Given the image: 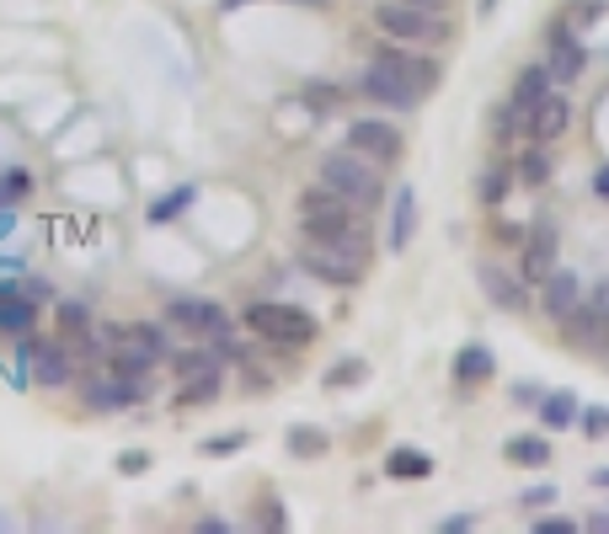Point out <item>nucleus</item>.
<instances>
[{
    "mask_svg": "<svg viewBox=\"0 0 609 534\" xmlns=\"http://www.w3.org/2000/svg\"><path fill=\"white\" fill-rule=\"evenodd\" d=\"M476 278H482V289H487V299L497 305V310H524V305H529V289H524V278L503 273L497 263H482V267H476Z\"/></svg>",
    "mask_w": 609,
    "mask_h": 534,
    "instance_id": "13",
    "label": "nucleus"
},
{
    "mask_svg": "<svg viewBox=\"0 0 609 534\" xmlns=\"http://www.w3.org/2000/svg\"><path fill=\"white\" fill-rule=\"evenodd\" d=\"M593 486H605V492H609V465H605V471H593Z\"/></svg>",
    "mask_w": 609,
    "mask_h": 534,
    "instance_id": "44",
    "label": "nucleus"
},
{
    "mask_svg": "<svg viewBox=\"0 0 609 534\" xmlns=\"http://www.w3.org/2000/svg\"><path fill=\"white\" fill-rule=\"evenodd\" d=\"M508 187H514V172H508V166H487V177H482V204H503Z\"/></svg>",
    "mask_w": 609,
    "mask_h": 534,
    "instance_id": "28",
    "label": "nucleus"
},
{
    "mask_svg": "<svg viewBox=\"0 0 609 534\" xmlns=\"http://www.w3.org/2000/svg\"><path fill=\"white\" fill-rule=\"evenodd\" d=\"M535 534H578V518H529Z\"/></svg>",
    "mask_w": 609,
    "mask_h": 534,
    "instance_id": "34",
    "label": "nucleus"
},
{
    "mask_svg": "<svg viewBox=\"0 0 609 534\" xmlns=\"http://www.w3.org/2000/svg\"><path fill=\"white\" fill-rule=\"evenodd\" d=\"M550 497H556L550 486H529V492H524V507H546Z\"/></svg>",
    "mask_w": 609,
    "mask_h": 534,
    "instance_id": "40",
    "label": "nucleus"
},
{
    "mask_svg": "<svg viewBox=\"0 0 609 534\" xmlns=\"http://www.w3.org/2000/svg\"><path fill=\"white\" fill-rule=\"evenodd\" d=\"M582 305H588V316H599V321L609 327V278H605V284H599V289H593L588 299H582Z\"/></svg>",
    "mask_w": 609,
    "mask_h": 534,
    "instance_id": "35",
    "label": "nucleus"
},
{
    "mask_svg": "<svg viewBox=\"0 0 609 534\" xmlns=\"http://www.w3.org/2000/svg\"><path fill=\"white\" fill-rule=\"evenodd\" d=\"M518 182H524V187H546V182H550V155L529 150V155L518 161Z\"/></svg>",
    "mask_w": 609,
    "mask_h": 534,
    "instance_id": "27",
    "label": "nucleus"
},
{
    "mask_svg": "<svg viewBox=\"0 0 609 534\" xmlns=\"http://www.w3.org/2000/svg\"><path fill=\"white\" fill-rule=\"evenodd\" d=\"M540 396H546V390L529 386V380H524V386H514V401H518V407H540Z\"/></svg>",
    "mask_w": 609,
    "mask_h": 534,
    "instance_id": "39",
    "label": "nucleus"
},
{
    "mask_svg": "<svg viewBox=\"0 0 609 534\" xmlns=\"http://www.w3.org/2000/svg\"><path fill=\"white\" fill-rule=\"evenodd\" d=\"M316 177L321 187H332L337 198H348L353 208H374L385 198V177H380V166L364 161L359 150H332V155H321V166H316Z\"/></svg>",
    "mask_w": 609,
    "mask_h": 534,
    "instance_id": "2",
    "label": "nucleus"
},
{
    "mask_svg": "<svg viewBox=\"0 0 609 534\" xmlns=\"http://www.w3.org/2000/svg\"><path fill=\"white\" fill-rule=\"evenodd\" d=\"M588 530H593V534H609V513H593V518H588Z\"/></svg>",
    "mask_w": 609,
    "mask_h": 534,
    "instance_id": "43",
    "label": "nucleus"
},
{
    "mask_svg": "<svg viewBox=\"0 0 609 534\" xmlns=\"http://www.w3.org/2000/svg\"><path fill=\"white\" fill-rule=\"evenodd\" d=\"M503 454H508V465H529V471H535V465H546L550 460V444L546 439H508Z\"/></svg>",
    "mask_w": 609,
    "mask_h": 534,
    "instance_id": "24",
    "label": "nucleus"
},
{
    "mask_svg": "<svg viewBox=\"0 0 609 534\" xmlns=\"http://www.w3.org/2000/svg\"><path fill=\"white\" fill-rule=\"evenodd\" d=\"M225 6H230V11H236V6H246V0H225Z\"/></svg>",
    "mask_w": 609,
    "mask_h": 534,
    "instance_id": "47",
    "label": "nucleus"
},
{
    "mask_svg": "<svg viewBox=\"0 0 609 534\" xmlns=\"http://www.w3.org/2000/svg\"><path fill=\"white\" fill-rule=\"evenodd\" d=\"M567 119H572V107H567V96H540L529 113H524V134L535 140V145H550V140H561L567 134Z\"/></svg>",
    "mask_w": 609,
    "mask_h": 534,
    "instance_id": "11",
    "label": "nucleus"
},
{
    "mask_svg": "<svg viewBox=\"0 0 609 534\" xmlns=\"http://www.w3.org/2000/svg\"><path fill=\"white\" fill-rule=\"evenodd\" d=\"M417 230V193L401 187L396 193V214H391V251H406V240Z\"/></svg>",
    "mask_w": 609,
    "mask_h": 534,
    "instance_id": "18",
    "label": "nucleus"
},
{
    "mask_svg": "<svg viewBox=\"0 0 609 534\" xmlns=\"http://www.w3.org/2000/svg\"><path fill=\"white\" fill-rule=\"evenodd\" d=\"M289 449H295L300 460H316V454H327V433H316V428H295V433H289Z\"/></svg>",
    "mask_w": 609,
    "mask_h": 534,
    "instance_id": "29",
    "label": "nucleus"
},
{
    "mask_svg": "<svg viewBox=\"0 0 609 534\" xmlns=\"http://www.w3.org/2000/svg\"><path fill=\"white\" fill-rule=\"evenodd\" d=\"M236 449H246V433H225V439H209V444H204V454H214V460H219V454H236Z\"/></svg>",
    "mask_w": 609,
    "mask_h": 534,
    "instance_id": "36",
    "label": "nucleus"
},
{
    "mask_svg": "<svg viewBox=\"0 0 609 534\" xmlns=\"http://www.w3.org/2000/svg\"><path fill=\"white\" fill-rule=\"evenodd\" d=\"M246 327L257 331L268 348H310V342H316V321L304 316L300 305L257 299V305H246Z\"/></svg>",
    "mask_w": 609,
    "mask_h": 534,
    "instance_id": "4",
    "label": "nucleus"
},
{
    "mask_svg": "<svg viewBox=\"0 0 609 534\" xmlns=\"http://www.w3.org/2000/svg\"><path fill=\"white\" fill-rule=\"evenodd\" d=\"M304 107L327 119V113H332V107H337V91H332V86H310V91H304Z\"/></svg>",
    "mask_w": 609,
    "mask_h": 534,
    "instance_id": "33",
    "label": "nucleus"
},
{
    "mask_svg": "<svg viewBox=\"0 0 609 534\" xmlns=\"http://www.w3.org/2000/svg\"><path fill=\"white\" fill-rule=\"evenodd\" d=\"M578 305H582L578 273H567V267H550L546 278H540V310H546L550 321H567Z\"/></svg>",
    "mask_w": 609,
    "mask_h": 534,
    "instance_id": "10",
    "label": "nucleus"
},
{
    "mask_svg": "<svg viewBox=\"0 0 609 534\" xmlns=\"http://www.w3.org/2000/svg\"><path fill=\"white\" fill-rule=\"evenodd\" d=\"M593 193H599V198H609V166H599V172H593Z\"/></svg>",
    "mask_w": 609,
    "mask_h": 534,
    "instance_id": "42",
    "label": "nucleus"
},
{
    "mask_svg": "<svg viewBox=\"0 0 609 534\" xmlns=\"http://www.w3.org/2000/svg\"><path fill=\"white\" fill-rule=\"evenodd\" d=\"M172 321L187 331H204V337H219V331H230V316H225V305H214V299H177L172 305Z\"/></svg>",
    "mask_w": 609,
    "mask_h": 534,
    "instance_id": "12",
    "label": "nucleus"
},
{
    "mask_svg": "<svg viewBox=\"0 0 609 534\" xmlns=\"http://www.w3.org/2000/svg\"><path fill=\"white\" fill-rule=\"evenodd\" d=\"M300 267L316 278V284H332V289H353V284L364 278V257L337 251V246H316V240H304Z\"/></svg>",
    "mask_w": 609,
    "mask_h": 534,
    "instance_id": "5",
    "label": "nucleus"
},
{
    "mask_svg": "<svg viewBox=\"0 0 609 534\" xmlns=\"http://www.w3.org/2000/svg\"><path fill=\"white\" fill-rule=\"evenodd\" d=\"M412 6H427V11H444V0H412Z\"/></svg>",
    "mask_w": 609,
    "mask_h": 534,
    "instance_id": "45",
    "label": "nucleus"
},
{
    "mask_svg": "<svg viewBox=\"0 0 609 534\" xmlns=\"http://www.w3.org/2000/svg\"><path fill=\"white\" fill-rule=\"evenodd\" d=\"M86 401H92L96 412H123V407H134V401H140V390H134V380L123 374V380H96Z\"/></svg>",
    "mask_w": 609,
    "mask_h": 534,
    "instance_id": "16",
    "label": "nucleus"
},
{
    "mask_svg": "<svg viewBox=\"0 0 609 534\" xmlns=\"http://www.w3.org/2000/svg\"><path fill=\"white\" fill-rule=\"evenodd\" d=\"M556 246H561V230H556V219L540 214L535 225H529V236H524V284H540L550 267H556Z\"/></svg>",
    "mask_w": 609,
    "mask_h": 534,
    "instance_id": "7",
    "label": "nucleus"
},
{
    "mask_svg": "<svg viewBox=\"0 0 609 534\" xmlns=\"http://www.w3.org/2000/svg\"><path fill=\"white\" fill-rule=\"evenodd\" d=\"M374 28L385 32L391 43H450V22L438 17V11H427V6H412V0H385V6H374Z\"/></svg>",
    "mask_w": 609,
    "mask_h": 534,
    "instance_id": "3",
    "label": "nucleus"
},
{
    "mask_svg": "<svg viewBox=\"0 0 609 534\" xmlns=\"http://www.w3.org/2000/svg\"><path fill=\"white\" fill-rule=\"evenodd\" d=\"M28 193H32V172L11 166V172H6V182H0V204H6V198H28Z\"/></svg>",
    "mask_w": 609,
    "mask_h": 534,
    "instance_id": "30",
    "label": "nucleus"
},
{
    "mask_svg": "<svg viewBox=\"0 0 609 534\" xmlns=\"http://www.w3.org/2000/svg\"><path fill=\"white\" fill-rule=\"evenodd\" d=\"M364 374H369L364 358H342V363H332V369H327V380H321V386H327V390H342V386H359Z\"/></svg>",
    "mask_w": 609,
    "mask_h": 534,
    "instance_id": "26",
    "label": "nucleus"
},
{
    "mask_svg": "<svg viewBox=\"0 0 609 534\" xmlns=\"http://www.w3.org/2000/svg\"><path fill=\"white\" fill-rule=\"evenodd\" d=\"M359 214L364 208H353L348 198H337L332 187H304L300 193V236L316 240V246H337V251H353V257H364L369 263V240L359 230Z\"/></svg>",
    "mask_w": 609,
    "mask_h": 534,
    "instance_id": "1",
    "label": "nucleus"
},
{
    "mask_svg": "<svg viewBox=\"0 0 609 534\" xmlns=\"http://www.w3.org/2000/svg\"><path fill=\"white\" fill-rule=\"evenodd\" d=\"M550 81H556V86H572V81H578L582 70H588V49H582V38L572 28H567V22H556V28H550Z\"/></svg>",
    "mask_w": 609,
    "mask_h": 534,
    "instance_id": "8",
    "label": "nucleus"
},
{
    "mask_svg": "<svg viewBox=\"0 0 609 534\" xmlns=\"http://www.w3.org/2000/svg\"><path fill=\"white\" fill-rule=\"evenodd\" d=\"M32 316H38V305L28 295H17V289H0V331H28Z\"/></svg>",
    "mask_w": 609,
    "mask_h": 534,
    "instance_id": "21",
    "label": "nucleus"
},
{
    "mask_svg": "<svg viewBox=\"0 0 609 534\" xmlns=\"http://www.w3.org/2000/svg\"><path fill=\"white\" fill-rule=\"evenodd\" d=\"M438 530H444V534H450V530H471V513H455V518H444V524H438Z\"/></svg>",
    "mask_w": 609,
    "mask_h": 534,
    "instance_id": "41",
    "label": "nucleus"
},
{
    "mask_svg": "<svg viewBox=\"0 0 609 534\" xmlns=\"http://www.w3.org/2000/svg\"><path fill=\"white\" fill-rule=\"evenodd\" d=\"M374 60H380V64H391L396 75H406V86L417 91V96H427V91L438 86V64L423 60V54H406V49H380Z\"/></svg>",
    "mask_w": 609,
    "mask_h": 534,
    "instance_id": "14",
    "label": "nucleus"
},
{
    "mask_svg": "<svg viewBox=\"0 0 609 534\" xmlns=\"http://www.w3.org/2000/svg\"><path fill=\"white\" fill-rule=\"evenodd\" d=\"M209 369H219V358H214V353H177V374H183V380L209 374Z\"/></svg>",
    "mask_w": 609,
    "mask_h": 534,
    "instance_id": "31",
    "label": "nucleus"
},
{
    "mask_svg": "<svg viewBox=\"0 0 609 534\" xmlns=\"http://www.w3.org/2000/svg\"><path fill=\"white\" fill-rule=\"evenodd\" d=\"M540 422H546L550 433H556V428H572V422H578V396H572V390L540 396Z\"/></svg>",
    "mask_w": 609,
    "mask_h": 534,
    "instance_id": "20",
    "label": "nucleus"
},
{
    "mask_svg": "<svg viewBox=\"0 0 609 534\" xmlns=\"http://www.w3.org/2000/svg\"><path fill=\"white\" fill-rule=\"evenodd\" d=\"M214 396H219V369H209V374H193V380H183V407H209Z\"/></svg>",
    "mask_w": 609,
    "mask_h": 534,
    "instance_id": "25",
    "label": "nucleus"
},
{
    "mask_svg": "<svg viewBox=\"0 0 609 534\" xmlns=\"http://www.w3.org/2000/svg\"><path fill=\"white\" fill-rule=\"evenodd\" d=\"M348 150H359L374 166H396L401 161V134L385 119H359L348 129Z\"/></svg>",
    "mask_w": 609,
    "mask_h": 534,
    "instance_id": "6",
    "label": "nucleus"
},
{
    "mask_svg": "<svg viewBox=\"0 0 609 534\" xmlns=\"http://www.w3.org/2000/svg\"><path fill=\"white\" fill-rule=\"evenodd\" d=\"M193 198H198V187H172L161 204H151V225H172L183 208H193Z\"/></svg>",
    "mask_w": 609,
    "mask_h": 534,
    "instance_id": "23",
    "label": "nucleus"
},
{
    "mask_svg": "<svg viewBox=\"0 0 609 534\" xmlns=\"http://www.w3.org/2000/svg\"><path fill=\"white\" fill-rule=\"evenodd\" d=\"M86 305H60V327H70V331H86Z\"/></svg>",
    "mask_w": 609,
    "mask_h": 534,
    "instance_id": "37",
    "label": "nucleus"
},
{
    "mask_svg": "<svg viewBox=\"0 0 609 534\" xmlns=\"http://www.w3.org/2000/svg\"><path fill=\"white\" fill-rule=\"evenodd\" d=\"M385 475H391V481H427V475H433V454H423V449H391Z\"/></svg>",
    "mask_w": 609,
    "mask_h": 534,
    "instance_id": "17",
    "label": "nucleus"
},
{
    "mask_svg": "<svg viewBox=\"0 0 609 534\" xmlns=\"http://www.w3.org/2000/svg\"><path fill=\"white\" fill-rule=\"evenodd\" d=\"M359 86H364V96H374V102H385V107H401V113L423 102L417 91L406 86V75H396L391 64H380V60H374V64H364V75H359Z\"/></svg>",
    "mask_w": 609,
    "mask_h": 534,
    "instance_id": "9",
    "label": "nucleus"
},
{
    "mask_svg": "<svg viewBox=\"0 0 609 534\" xmlns=\"http://www.w3.org/2000/svg\"><path fill=\"white\" fill-rule=\"evenodd\" d=\"M492 11H497V0H482V17H492Z\"/></svg>",
    "mask_w": 609,
    "mask_h": 534,
    "instance_id": "46",
    "label": "nucleus"
},
{
    "mask_svg": "<svg viewBox=\"0 0 609 534\" xmlns=\"http://www.w3.org/2000/svg\"><path fill=\"white\" fill-rule=\"evenodd\" d=\"M497 374V358H492V348H482V342H471V348H460L455 358V386H482V380H492Z\"/></svg>",
    "mask_w": 609,
    "mask_h": 534,
    "instance_id": "15",
    "label": "nucleus"
},
{
    "mask_svg": "<svg viewBox=\"0 0 609 534\" xmlns=\"http://www.w3.org/2000/svg\"><path fill=\"white\" fill-rule=\"evenodd\" d=\"M582 433L588 439H609V407H588L582 412Z\"/></svg>",
    "mask_w": 609,
    "mask_h": 534,
    "instance_id": "32",
    "label": "nucleus"
},
{
    "mask_svg": "<svg viewBox=\"0 0 609 534\" xmlns=\"http://www.w3.org/2000/svg\"><path fill=\"white\" fill-rule=\"evenodd\" d=\"M145 465H151V454H145V449H128V454H118V471L123 475H140Z\"/></svg>",
    "mask_w": 609,
    "mask_h": 534,
    "instance_id": "38",
    "label": "nucleus"
},
{
    "mask_svg": "<svg viewBox=\"0 0 609 534\" xmlns=\"http://www.w3.org/2000/svg\"><path fill=\"white\" fill-rule=\"evenodd\" d=\"M38 380L43 386H64V380H75V358L64 353V348H38Z\"/></svg>",
    "mask_w": 609,
    "mask_h": 534,
    "instance_id": "22",
    "label": "nucleus"
},
{
    "mask_svg": "<svg viewBox=\"0 0 609 534\" xmlns=\"http://www.w3.org/2000/svg\"><path fill=\"white\" fill-rule=\"evenodd\" d=\"M550 86H556V81H550L546 64H529V70L518 75V86H514V107H518V113H529L540 96H550Z\"/></svg>",
    "mask_w": 609,
    "mask_h": 534,
    "instance_id": "19",
    "label": "nucleus"
}]
</instances>
